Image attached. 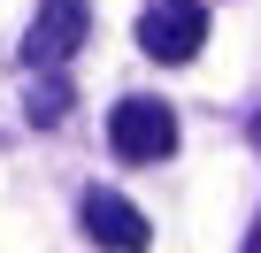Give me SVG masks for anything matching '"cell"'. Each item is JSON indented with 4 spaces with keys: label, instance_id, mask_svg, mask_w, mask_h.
Returning a JSON list of instances; mask_svg holds the SVG:
<instances>
[{
    "label": "cell",
    "instance_id": "cell-1",
    "mask_svg": "<svg viewBox=\"0 0 261 253\" xmlns=\"http://www.w3.org/2000/svg\"><path fill=\"white\" fill-rule=\"evenodd\" d=\"M108 146H115V161H169V154H177V107L154 100V92L115 100V115H108Z\"/></svg>",
    "mask_w": 261,
    "mask_h": 253
},
{
    "label": "cell",
    "instance_id": "cell-2",
    "mask_svg": "<svg viewBox=\"0 0 261 253\" xmlns=\"http://www.w3.org/2000/svg\"><path fill=\"white\" fill-rule=\"evenodd\" d=\"M200 46H207V8H200V0H154V8L139 16V54L192 62Z\"/></svg>",
    "mask_w": 261,
    "mask_h": 253
},
{
    "label": "cell",
    "instance_id": "cell-3",
    "mask_svg": "<svg viewBox=\"0 0 261 253\" xmlns=\"http://www.w3.org/2000/svg\"><path fill=\"white\" fill-rule=\"evenodd\" d=\"M85 39H92V8L85 0H39V16L23 31V62L31 69H62Z\"/></svg>",
    "mask_w": 261,
    "mask_h": 253
},
{
    "label": "cell",
    "instance_id": "cell-4",
    "mask_svg": "<svg viewBox=\"0 0 261 253\" xmlns=\"http://www.w3.org/2000/svg\"><path fill=\"white\" fill-rule=\"evenodd\" d=\"M77 222H85V238L108 245V253H146V245H154V222L130 207L123 192H100V184L77 200Z\"/></svg>",
    "mask_w": 261,
    "mask_h": 253
},
{
    "label": "cell",
    "instance_id": "cell-5",
    "mask_svg": "<svg viewBox=\"0 0 261 253\" xmlns=\"http://www.w3.org/2000/svg\"><path fill=\"white\" fill-rule=\"evenodd\" d=\"M23 107H31V123H39V131H54V123L69 115V85H62L54 69H39V85L23 92Z\"/></svg>",
    "mask_w": 261,
    "mask_h": 253
},
{
    "label": "cell",
    "instance_id": "cell-6",
    "mask_svg": "<svg viewBox=\"0 0 261 253\" xmlns=\"http://www.w3.org/2000/svg\"><path fill=\"white\" fill-rule=\"evenodd\" d=\"M246 253H261V222H253V238H246Z\"/></svg>",
    "mask_w": 261,
    "mask_h": 253
},
{
    "label": "cell",
    "instance_id": "cell-7",
    "mask_svg": "<svg viewBox=\"0 0 261 253\" xmlns=\"http://www.w3.org/2000/svg\"><path fill=\"white\" fill-rule=\"evenodd\" d=\"M253 154H261V115H253Z\"/></svg>",
    "mask_w": 261,
    "mask_h": 253
}]
</instances>
